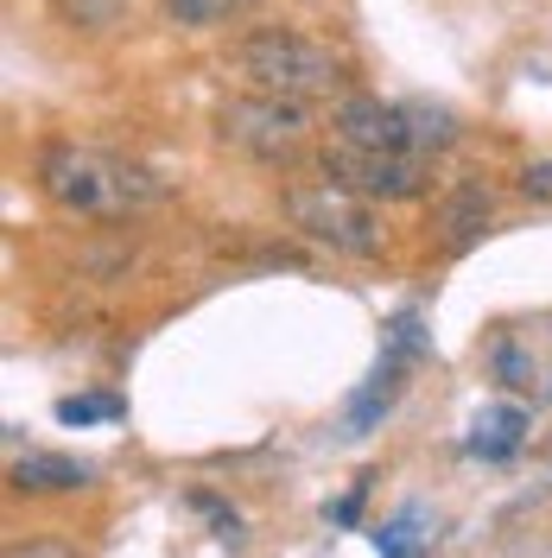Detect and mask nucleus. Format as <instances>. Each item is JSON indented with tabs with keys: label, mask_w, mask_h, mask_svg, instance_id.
Wrapping results in <instances>:
<instances>
[{
	"label": "nucleus",
	"mask_w": 552,
	"mask_h": 558,
	"mask_svg": "<svg viewBox=\"0 0 552 558\" xmlns=\"http://www.w3.org/2000/svg\"><path fill=\"white\" fill-rule=\"evenodd\" d=\"M38 191L70 216H128V209H146L166 197V184L146 166L76 146V140H51L38 153Z\"/></svg>",
	"instance_id": "obj_1"
},
{
	"label": "nucleus",
	"mask_w": 552,
	"mask_h": 558,
	"mask_svg": "<svg viewBox=\"0 0 552 558\" xmlns=\"http://www.w3.org/2000/svg\"><path fill=\"white\" fill-rule=\"evenodd\" d=\"M229 64L242 76L248 96H274V102H324V96H337L344 89V64L305 33H286V26H261V33H248L236 51H229Z\"/></svg>",
	"instance_id": "obj_2"
},
{
	"label": "nucleus",
	"mask_w": 552,
	"mask_h": 558,
	"mask_svg": "<svg viewBox=\"0 0 552 558\" xmlns=\"http://www.w3.org/2000/svg\"><path fill=\"white\" fill-rule=\"evenodd\" d=\"M337 140L375 146V153H413L432 159L457 146V114L432 102H381V96H344L337 102Z\"/></svg>",
	"instance_id": "obj_3"
},
{
	"label": "nucleus",
	"mask_w": 552,
	"mask_h": 558,
	"mask_svg": "<svg viewBox=\"0 0 552 558\" xmlns=\"http://www.w3.org/2000/svg\"><path fill=\"white\" fill-rule=\"evenodd\" d=\"M286 222L305 235V242L331 247V254H349V260H369L381 254V216L369 197H356L344 184H331V178H311V184H286Z\"/></svg>",
	"instance_id": "obj_4"
},
{
	"label": "nucleus",
	"mask_w": 552,
	"mask_h": 558,
	"mask_svg": "<svg viewBox=\"0 0 552 558\" xmlns=\"http://www.w3.org/2000/svg\"><path fill=\"white\" fill-rule=\"evenodd\" d=\"M305 108L299 102H274V96H229L216 108V140L236 146L261 166H286L305 153Z\"/></svg>",
	"instance_id": "obj_5"
},
{
	"label": "nucleus",
	"mask_w": 552,
	"mask_h": 558,
	"mask_svg": "<svg viewBox=\"0 0 552 558\" xmlns=\"http://www.w3.org/2000/svg\"><path fill=\"white\" fill-rule=\"evenodd\" d=\"M317 166L331 184H344L369 204H413L425 191V159L413 153H375V146H349V140H331L317 153Z\"/></svg>",
	"instance_id": "obj_6"
},
{
	"label": "nucleus",
	"mask_w": 552,
	"mask_h": 558,
	"mask_svg": "<svg viewBox=\"0 0 552 558\" xmlns=\"http://www.w3.org/2000/svg\"><path fill=\"white\" fill-rule=\"evenodd\" d=\"M89 470L76 457H51V451H26L13 463V488L20 495H64V488H83Z\"/></svg>",
	"instance_id": "obj_7"
},
{
	"label": "nucleus",
	"mask_w": 552,
	"mask_h": 558,
	"mask_svg": "<svg viewBox=\"0 0 552 558\" xmlns=\"http://www.w3.org/2000/svg\"><path fill=\"white\" fill-rule=\"evenodd\" d=\"M483 222H489V191H483V184H457V191H451V204H445V216H439L445 247H451V254H464V247L483 235Z\"/></svg>",
	"instance_id": "obj_8"
},
{
	"label": "nucleus",
	"mask_w": 552,
	"mask_h": 558,
	"mask_svg": "<svg viewBox=\"0 0 552 558\" xmlns=\"http://www.w3.org/2000/svg\"><path fill=\"white\" fill-rule=\"evenodd\" d=\"M520 432H527V413L520 407H489V413L470 418V451L508 457V451H520Z\"/></svg>",
	"instance_id": "obj_9"
},
{
	"label": "nucleus",
	"mask_w": 552,
	"mask_h": 558,
	"mask_svg": "<svg viewBox=\"0 0 552 558\" xmlns=\"http://www.w3.org/2000/svg\"><path fill=\"white\" fill-rule=\"evenodd\" d=\"M159 7H166V20H172V26L209 33V26H229V20H242V13H254L261 0H159Z\"/></svg>",
	"instance_id": "obj_10"
},
{
	"label": "nucleus",
	"mask_w": 552,
	"mask_h": 558,
	"mask_svg": "<svg viewBox=\"0 0 552 558\" xmlns=\"http://www.w3.org/2000/svg\"><path fill=\"white\" fill-rule=\"evenodd\" d=\"M413 526H419V508H407L400 521H387L375 533V553L381 558H419L425 546H432V533H413Z\"/></svg>",
	"instance_id": "obj_11"
},
{
	"label": "nucleus",
	"mask_w": 552,
	"mask_h": 558,
	"mask_svg": "<svg viewBox=\"0 0 552 558\" xmlns=\"http://www.w3.org/2000/svg\"><path fill=\"white\" fill-rule=\"evenodd\" d=\"M58 13L70 26H83V33H108L121 20V0H58Z\"/></svg>",
	"instance_id": "obj_12"
},
{
	"label": "nucleus",
	"mask_w": 552,
	"mask_h": 558,
	"mask_svg": "<svg viewBox=\"0 0 552 558\" xmlns=\"http://www.w3.org/2000/svg\"><path fill=\"white\" fill-rule=\"evenodd\" d=\"M115 413V400H64L58 407V418H70V425H83V418H108Z\"/></svg>",
	"instance_id": "obj_13"
},
{
	"label": "nucleus",
	"mask_w": 552,
	"mask_h": 558,
	"mask_svg": "<svg viewBox=\"0 0 552 558\" xmlns=\"http://www.w3.org/2000/svg\"><path fill=\"white\" fill-rule=\"evenodd\" d=\"M7 558H76V546H64V539H33V546H7Z\"/></svg>",
	"instance_id": "obj_14"
},
{
	"label": "nucleus",
	"mask_w": 552,
	"mask_h": 558,
	"mask_svg": "<svg viewBox=\"0 0 552 558\" xmlns=\"http://www.w3.org/2000/svg\"><path fill=\"white\" fill-rule=\"evenodd\" d=\"M520 184H527L533 197H552V159H547V166H527V178H520Z\"/></svg>",
	"instance_id": "obj_15"
}]
</instances>
